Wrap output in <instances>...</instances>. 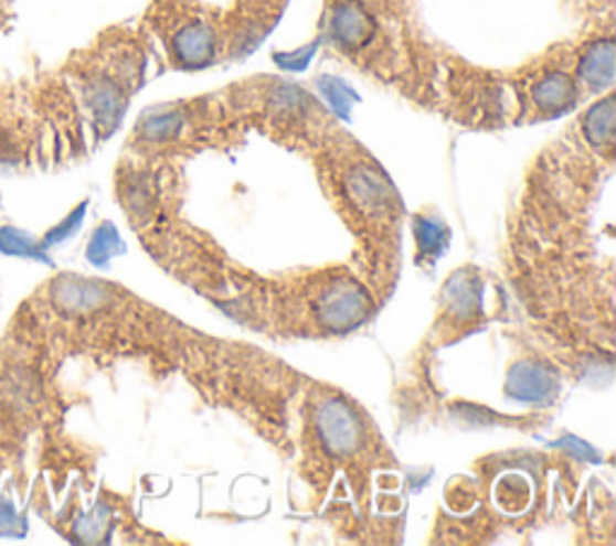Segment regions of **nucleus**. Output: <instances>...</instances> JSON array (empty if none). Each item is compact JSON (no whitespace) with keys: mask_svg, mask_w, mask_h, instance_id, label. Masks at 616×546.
I'll list each match as a JSON object with an SVG mask.
<instances>
[{"mask_svg":"<svg viewBox=\"0 0 616 546\" xmlns=\"http://www.w3.org/2000/svg\"><path fill=\"white\" fill-rule=\"evenodd\" d=\"M56 366L34 344L0 335V479H20L30 452L51 426Z\"/></svg>","mask_w":616,"mask_h":546,"instance_id":"nucleus-1","label":"nucleus"},{"mask_svg":"<svg viewBox=\"0 0 616 546\" xmlns=\"http://www.w3.org/2000/svg\"><path fill=\"white\" fill-rule=\"evenodd\" d=\"M171 58L181 68H205L217 53V30L203 10L193 6V15H183L177 30L169 34Z\"/></svg>","mask_w":616,"mask_h":546,"instance_id":"nucleus-2","label":"nucleus"},{"mask_svg":"<svg viewBox=\"0 0 616 546\" xmlns=\"http://www.w3.org/2000/svg\"><path fill=\"white\" fill-rule=\"evenodd\" d=\"M530 99L542 116L564 114L578 101V83L564 71H549L532 85Z\"/></svg>","mask_w":616,"mask_h":546,"instance_id":"nucleus-3","label":"nucleus"},{"mask_svg":"<svg viewBox=\"0 0 616 546\" xmlns=\"http://www.w3.org/2000/svg\"><path fill=\"white\" fill-rule=\"evenodd\" d=\"M320 424V438L334 456H344V452H352L359 441H361V424L359 419L347 409L342 403L326 405L323 411L318 417Z\"/></svg>","mask_w":616,"mask_h":546,"instance_id":"nucleus-4","label":"nucleus"},{"mask_svg":"<svg viewBox=\"0 0 616 546\" xmlns=\"http://www.w3.org/2000/svg\"><path fill=\"white\" fill-rule=\"evenodd\" d=\"M581 83L593 89L602 92L612 85L614 79V42L612 36L597 39L591 46H585L578 58V68H575Z\"/></svg>","mask_w":616,"mask_h":546,"instance_id":"nucleus-5","label":"nucleus"},{"mask_svg":"<svg viewBox=\"0 0 616 546\" xmlns=\"http://www.w3.org/2000/svg\"><path fill=\"white\" fill-rule=\"evenodd\" d=\"M556 381L549 376V371L538 364H522L516 366L508 376L506 390L511 397L525 399V403H540L554 393Z\"/></svg>","mask_w":616,"mask_h":546,"instance_id":"nucleus-6","label":"nucleus"},{"mask_svg":"<svg viewBox=\"0 0 616 546\" xmlns=\"http://www.w3.org/2000/svg\"><path fill=\"white\" fill-rule=\"evenodd\" d=\"M585 138L591 140L593 148L597 150H612L614 144V104L612 97H605L599 104H595L591 111L585 114L583 121Z\"/></svg>","mask_w":616,"mask_h":546,"instance_id":"nucleus-7","label":"nucleus"},{"mask_svg":"<svg viewBox=\"0 0 616 546\" xmlns=\"http://www.w3.org/2000/svg\"><path fill=\"white\" fill-rule=\"evenodd\" d=\"M417 236H419V244L426 250H434L440 244H444V229H440V224H434L428 220H422L417 226Z\"/></svg>","mask_w":616,"mask_h":546,"instance_id":"nucleus-8","label":"nucleus"}]
</instances>
